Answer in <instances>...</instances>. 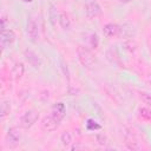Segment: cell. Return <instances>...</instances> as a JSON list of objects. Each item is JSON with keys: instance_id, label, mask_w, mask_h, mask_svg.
<instances>
[{"instance_id": "2e32d148", "label": "cell", "mask_w": 151, "mask_h": 151, "mask_svg": "<svg viewBox=\"0 0 151 151\" xmlns=\"http://www.w3.org/2000/svg\"><path fill=\"white\" fill-rule=\"evenodd\" d=\"M98 42H99L98 35H97L96 33H92V34L90 35V48H97Z\"/></svg>"}, {"instance_id": "4fadbf2b", "label": "cell", "mask_w": 151, "mask_h": 151, "mask_svg": "<svg viewBox=\"0 0 151 151\" xmlns=\"http://www.w3.org/2000/svg\"><path fill=\"white\" fill-rule=\"evenodd\" d=\"M11 112V101L9 100H2L0 105V118L5 119Z\"/></svg>"}, {"instance_id": "7402d4cb", "label": "cell", "mask_w": 151, "mask_h": 151, "mask_svg": "<svg viewBox=\"0 0 151 151\" xmlns=\"http://www.w3.org/2000/svg\"><path fill=\"white\" fill-rule=\"evenodd\" d=\"M122 4H129V2H131V1H133V0H119Z\"/></svg>"}, {"instance_id": "ac0fdd59", "label": "cell", "mask_w": 151, "mask_h": 151, "mask_svg": "<svg viewBox=\"0 0 151 151\" xmlns=\"http://www.w3.org/2000/svg\"><path fill=\"white\" fill-rule=\"evenodd\" d=\"M139 114L145 119H151V111L149 109H145V107L139 109Z\"/></svg>"}, {"instance_id": "3957f363", "label": "cell", "mask_w": 151, "mask_h": 151, "mask_svg": "<svg viewBox=\"0 0 151 151\" xmlns=\"http://www.w3.org/2000/svg\"><path fill=\"white\" fill-rule=\"evenodd\" d=\"M20 138H21V134L19 132V130L17 127H9L6 136H5V145L6 147L8 149H14L19 145L20 143Z\"/></svg>"}, {"instance_id": "9a60e30c", "label": "cell", "mask_w": 151, "mask_h": 151, "mask_svg": "<svg viewBox=\"0 0 151 151\" xmlns=\"http://www.w3.org/2000/svg\"><path fill=\"white\" fill-rule=\"evenodd\" d=\"M22 74H24V65L21 63H17L13 67V76L15 79H20Z\"/></svg>"}, {"instance_id": "30bf717a", "label": "cell", "mask_w": 151, "mask_h": 151, "mask_svg": "<svg viewBox=\"0 0 151 151\" xmlns=\"http://www.w3.org/2000/svg\"><path fill=\"white\" fill-rule=\"evenodd\" d=\"M24 55H25L26 61H27V63H28L31 66H33L34 68H38V67L41 65V60H40L39 55H38L37 53H34L33 51L27 50V51H25Z\"/></svg>"}, {"instance_id": "603a6c76", "label": "cell", "mask_w": 151, "mask_h": 151, "mask_svg": "<svg viewBox=\"0 0 151 151\" xmlns=\"http://www.w3.org/2000/svg\"><path fill=\"white\" fill-rule=\"evenodd\" d=\"M22 1H25V2H31L32 0H22Z\"/></svg>"}, {"instance_id": "6da1fadb", "label": "cell", "mask_w": 151, "mask_h": 151, "mask_svg": "<svg viewBox=\"0 0 151 151\" xmlns=\"http://www.w3.org/2000/svg\"><path fill=\"white\" fill-rule=\"evenodd\" d=\"M77 55H78V60L79 63L84 66V67H92L93 64L96 63V57L92 53V51L88 47H84V46H79L77 48Z\"/></svg>"}, {"instance_id": "7a4b0ae2", "label": "cell", "mask_w": 151, "mask_h": 151, "mask_svg": "<svg viewBox=\"0 0 151 151\" xmlns=\"http://www.w3.org/2000/svg\"><path fill=\"white\" fill-rule=\"evenodd\" d=\"M26 33H27V37H28L31 42H33V44L38 42V40H39V26H38V22L33 15H29L27 18Z\"/></svg>"}, {"instance_id": "ffe728a7", "label": "cell", "mask_w": 151, "mask_h": 151, "mask_svg": "<svg viewBox=\"0 0 151 151\" xmlns=\"http://www.w3.org/2000/svg\"><path fill=\"white\" fill-rule=\"evenodd\" d=\"M1 29H6L7 28V17L5 14L1 15Z\"/></svg>"}, {"instance_id": "8992f818", "label": "cell", "mask_w": 151, "mask_h": 151, "mask_svg": "<svg viewBox=\"0 0 151 151\" xmlns=\"http://www.w3.org/2000/svg\"><path fill=\"white\" fill-rule=\"evenodd\" d=\"M15 41V33L13 29H1V34H0V44L2 50H6L8 47H11L13 45V42Z\"/></svg>"}, {"instance_id": "e0dca14e", "label": "cell", "mask_w": 151, "mask_h": 151, "mask_svg": "<svg viewBox=\"0 0 151 151\" xmlns=\"http://www.w3.org/2000/svg\"><path fill=\"white\" fill-rule=\"evenodd\" d=\"M140 99H142L147 106L151 107V94L145 93V92H142V93H140Z\"/></svg>"}, {"instance_id": "ba28073f", "label": "cell", "mask_w": 151, "mask_h": 151, "mask_svg": "<svg viewBox=\"0 0 151 151\" xmlns=\"http://www.w3.org/2000/svg\"><path fill=\"white\" fill-rule=\"evenodd\" d=\"M59 126V122H57L51 114L50 116H46L42 118L41 120V127L45 130V131H48V132H52L54 130H57V127Z\"/></svg>"}, {"instance_id": "5b68a950", "label": "cell", "mask_w": 151, "mask_h": 151, "mask_svg": "<svg viewBox=\"0 0 151 151\" xmlns=\"http://www.w3.org/2000/svg\"><path fill=\"white\" fill-rule=\"evenodd\" d=\"M38 118H39V113L37 112V111H34V110H28V111H26L22 116H21V118H20V125L24 127V129H29V127H32L34 124H35V122L38 120Z\"/></svg>"}, {"instance_id": "8fae6325", "label": "cell", "mask_w": 151, "mask_h": 151, "mask_svg": "<svg viewBox=\"0 0 151 151\" xmlns=\"http://www.w3.org/2000/svg\"><path fill=\"white\" fill-rule=\"evenodd\" d=\"M58 24L64 31H68L71 28V19L66 12H59V18H58Z\"/></svg>"}, {"instance_id": "277c9868", "label": "cell", "mask_w": 151, "mask_h": 151, "mask_svg": "<svg viewBox=\"0 0 151 151\" xmlns=\"http://www.w3.org/2000/svg\"><path fill=\"white\" fill-rule=\"evenodd\" d=\"M85 13L88 19H97L101 14V7L96 0H86Z\"/></svg>"}, {"instance_id": "7c38bea8", "label": "cell", "mask_w": 151, "mask_h": 151, "mask_svg": "<svg viewBox=\"0 0 151 151\" xmlns=\"http://www.w3.org/2000/svg\"><path fill=\"white\" fill-rule=\"evenodd\" d=\"M58 18H59V12L55 5H51L50 9H48V19H50V24L52 25V27L57 26L58 22Z\"/></svg>"}, {"instance_id": "52a82bcc", "label": "cell", "mask_w": 151, "mask_h": 151, "mask_svg": "<svg viewBox=\"0 0 151 151\" xmlns=\"http://www.w3.org/2000/svg\"><path fill=\"white\" fill-rule=\"evenodd\" d=\"M65 113H66V107L64 105V103H57L52 106L51 109V116L57 120V122H61L63 118L65 117Z\"/></svg>"}, {"instance_id": "5bb4252c", "label": "cell", "mask_w": 151, "mask_h": 151, "mask_svg": "<svg viewBox=\"0 0 151 151\" xmlns=\"http://www.w3.org/2000/svg\"><path fill=\"white\" fill-rule=\"evenodd\" d=\"M60 140H61V144L64 146H70L72 143H73V137H72V133L70 131H65L63 132L61 137H60Z\"/></svg>"}, {"instance_id": "44dd1931", "label": "cell", "mask_w": 151, "mask_h": 151, "mask_svg": "<svg viewBox=\"0 0 151 151\" xmlns=\"http://www.w3.org/2000/svg\"><path fill=\"white\" fill-rule=\"evenodd\" d=\"M71 149L72 150H79V149H87L85 145L80 144V143H76L74 145H71Z\"/></svg>"}, {"instance_id": "9c48e42d", "label": "cell", "mask_w": 151, "mask_h": 151, "mask_svg": "<svg viewBox=\"0 0 151 151\" xmlns=\"http://www.w3.org/2000/svg\"><path fill=\"white\" fill-rule=\"evenodd\" d=\"M103 33L106 38L117 37L120 33V26H118L117 24H113V22H109L103 27Z\"/></svg>"}, {"instance_id": "d6986e66", "label": "cell", "mask_w": 151, "mask_h": 151, "mask_svg": "<svg viewBox=\"0 0 151 151\" xmlns=\"http://www.w3.org/2000/svg\"><path fill=\"white\" fill-rule=\"evenodd\" d=\"M97 140H98V143L100 145H106L107 144V139H106V137L104 134H98L97 136Z\"/></svg>"}]
</instances>
